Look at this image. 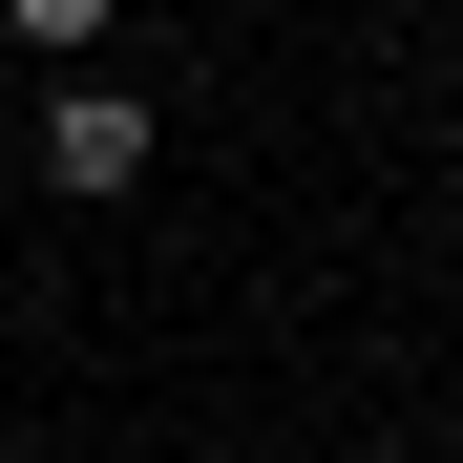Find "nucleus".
Wrapping results in <instances>:
<instances>
[{
  "instance_id": "nucleus-1",
  "label": "nucleus",
  "mask_w": 463,
  "mask_h": 463,
  "mask_svg": "<svg viewBox=\"0 0 463 463\" xmlns=\"http://www.w3.org/2000/svg\"><path fill=\"white\" fill-rule=\"evenodd\" d=\"M147 147H169V127H147L127 85H63V106H43V190H85V211H106V190H147Z\"/></svg>"
},
{
  "instance_id": "nucleus-2",
  "label": "nucleus",
  "mask_w": 463,
  "mask_h": 463,
  "mask_svg": "<svg viewBox=\"0 0 463 463\" xmlns=\"http://www.w3.org/2000/svg\"><path fill=\"white\" fill-rule=\"evenodd\" d=\"M0 22H22V43H106V0H0Z\"/></svg>"
}]
</instances>
